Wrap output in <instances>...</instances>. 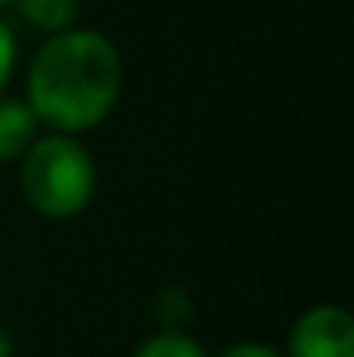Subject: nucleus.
Wrapping results in <instances>:
<instances>
[{
	"mask_svg": "<svg viewBox=\"0 0 354 357\" xmlns=\"http://www.w3.org/2000/svg\"><path fill=\"white\" fill-rule=\"evenodd\" d=\"M28 94L35 119L49 132H87L112 115L121 94V56L94 28L45 35L28 63Z\"/></svg>",
	"mask_w": 354,
	"mask_h": 357,
	"instance_id": "1",
	"label": "nucleus"
},
{
	"mask_svg": "<svg viewBox=\"0 0 354 357\" xmlns=\"http://www.w3.org/2000/svg\"><path fill=\"white\" fill-rule=\"evenodd\" d=\"M21 195L45 219L80 215L98 188V167L91 149L66 132H38L21 156Z\"/></svg>",
	"mask_w": 354,
	"mask_h": 357,
	"instance_id": "2",
	"label": "nucleus"
},
{
	"mask_svg": "<svg viewBox=\"0 0 354 357\" xmlns=\"http://www.w3.org/2000/svg\"><path fill=\"white\" fill-rule=\"evenodd\" d=\"M285 357H354V319L341 305L302 312L288 333Z\"/></svg>",
	"mask_w": 354,
	"mask_h": 357,
	"instance_id": "3",
	"label": "nucleus"
},
{
	"mask_svg": "<svg viewBox=\"0 0 354 357\" xmlns=\"http://www.w3.org/2000/svg\"><path fill=\"white\" fill-rule=\"evenodd\" d=\"M42 121L35 119L28 101L0 98V163H14L24 156V149L38 139Z\"/></svg>",
	"mask_w": 354,
	"mask_h": 357,
	"instance_id": "4",
	"label": "nucleus"
},
{
	"mask_svg": "<svg viewBox=\"0 0 354 357\" xmlns=\"http://www.w3.org/2000/svg\"><path fill=\"white\" fill-rule=\"evenodd\" d=\"M14 7L42 35H59L80 21V0H14Z\"/></svg>",
	"mask_w": 354,
	"mask_h": 357,
	"instance_id": "5",
	"label": "nucleus"
},
{
	"mask_svg": "<svg viewBox=\"0 0 354 357\" xmlns=\"http://www.w3.org/2000/svg\"><path fill=\"white\" fill-rule=\"evenodd\" d=\"M132 357H209V354H205V347L195 337H188L181 330H160L149 340H142V347Z\"/></svg>",
	"mask_w": 354,
	"mask_h": 357,
	"instance_id": "6",
	"label": "nucleus"
},
{
	"mask_svg": "<svg viewBox=\"0 0 354 357\" xmlns=\"http://www.w3.org/2000/svg\"><path fill=\"white\" fill-rule=\"evenodd\" d=\"M156 316L163 330H181L184 319H191V295L184 288H163L156 295Z\"/></svg>",
	"mask_w": 354,
	"mask_h": 357,
	"instance_id": "7",
	"label": "nucleus"
},
{
	"mask_svg": "<svg viewBox=\"0 0 354 357\" xmlns=\"http://www.w3.org/2000/svg\"><path fill=\"white\" fill-rule=\"evenodd\" d=\"M14 63H17V38H14L10 24L0 17V91L7 87V80L14 73Z\"/></svg>",
	"mask_w": 354,
	"mask_h": 357,
	"instance_id": "8",
	"label": "nucleus"
},
{
	"mask_svg": "<svg viewBox=\"0 0 354 357\" xmlns=\"http://www.w3.org/2000/svg\"><path fill=\"white\" fill-rule=\"evenodd\" d=\"M219 357H285L281 351L267 347V344H257V340H243V344H233L226 347Z\"/></svg>",
	"mask_w": 354,
	"mask_h": 357,
	"instance_id": "9",
	"label": "nucleus"
},
{
	"mask_svg": "<svg viewBox=\"0 0 354 357\" xmlns=\"http://www.w3.org/2000/svg\"><path fill=\"white\" fill-rule=\"evenodd\" d=\"M10 354H14V337L0 326V357H10Z\"/></svg>",
	"mask_w": 354,
	"mask_h": 357,
	"instance_id": "10",
	"label": "nucleus"
},
{
	"mask_svg": "<svg viewBox=\"0 0 354 357\" xmlns=\"http://www.w3.org/2000/svg\"><path fill=\"white\" fill-rule=\"evenodd\" d=\"M10 3H14V0H0V7H10Z\"/></svg>",
	"mask_w": 354,
	"mask_h": 357,
	"instance_id": "11",
	"label": "nucleus"
}]
</instances>
